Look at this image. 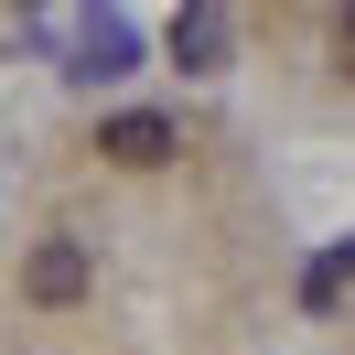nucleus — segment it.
Here are the masks:
<instances>
[{
    "label": "nucleus",
    "mask_w": 355,
    "mask_h": 355,
    "mask_svg": "<svg viewBox=\"0 0 355 355\" xmlns=\"http://www.w3.org/2000/svg\"><path fill=\"white\" fill-rule=\"evenodd\" d=\"M87 280H97V259L76 237H33V259H22V291L44 312H65V302H87Z\"/></svg>",
    "instance_id": "obj_1"
},
{
    "label": "nucleus",
    "mask_w": 355,
    "mask_h": 355,
    "mask_svg": "<svg viewBox=\"0 0 355 355\" xmlns=\"http://www.w3.org/2000/svg\"><path fill=\"white\" fill-rule=\"evenodd\" d=\"M97 151H108L119 173H162V162H173V119L162 108H119L108 130H97Z\"/></svg>",
    "instance_id": "obj_2"
},
{
    "label": "nucleus",
    "mask_w": 355,
    "mask_h": 355,
    "mask_svg": "<svg viewBox=\"0 0 355 355\" xmlns=\"http://www.w3.org/2000/svg\"><path fill=\"white\" fill-rule=\"evenodd\" d=\"M173 65L183 76H216L226 65V11H216V0H183V11H173Z\"/></svg>",
    "instance_id": "obj_3"
},
{
    "label": "nucleus",
    "mask_w": 355,
    "mask_h": 355,
    "mask_svg": "<svg viewBox=\"0 0 355 355\" xmlns=\"http://www.w3.org/2000/svg\"><path fill=\"white\" fill-rule=\"evenodd\" d=\"M76 76H130V33L97 22V33H87V54H76Z\"/></svg>",
    "instance_id": "obj_4"
},
{
    "label": "nucleus",
    "mask_w": 355,
    "mask_h": 355,
    "mask_svg": "<svg viewBox=\"0 0 355 355\" xmlns=\"http://www.w3.org/2000/svg\"><path fill=\"white\" fill-rule=\"evenodd\" d=\"M334 44H345V65H355V11H345V22H334Z\"/></svg>",
    "instance_id": "obj_5"
}]
</instances>
